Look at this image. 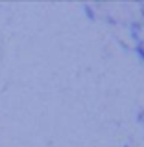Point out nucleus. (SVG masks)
<instances>
[{
  "label": "nucleus",
  "instance_id": "f257e3e1",
  "mask_svg": "<svg viewBox=\"0 0 144 147\" xmlns=\"http://www.w3.org/2000/svg\"><path fill=\"white\" fill-rule=\"evenodd\" d=\"M137 52H139V55H141L142 61H144V48H142V46H137Z\"/></svg>",
  "mask_w": 144,
  "mask_h": 147
}]
</instances>
